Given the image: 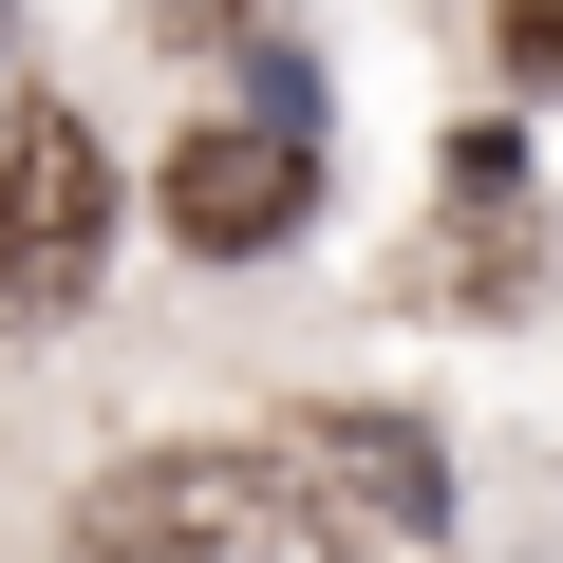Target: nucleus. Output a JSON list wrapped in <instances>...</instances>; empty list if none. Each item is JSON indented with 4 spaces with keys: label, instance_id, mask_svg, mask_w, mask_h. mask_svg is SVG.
I'll return each mask as SVG.
<instances>
[{
    "label": "nucleus",
    "instance_id": "1",
    "mask_svg": "<svg viewBox=\"0 0 563 563\" xmlns=\"http://www.w3.org/2000/svg\"><path fill=\"white\" fill-rule=\"evenodd\" d=\"M95 263H113V151L57 95H20L0 113V320H76Z\"/></svg>",
    "mask_w": 563,
    "mask_h": 563
},
{
    "label": "nucleus",
    "instance_id": "4",
    "mask_svg": "<svg viewBox=\"0 0 563 563\" xmlns=\"http://www.w3.org/2000/svg\"><path fill=\"white\" fill-rule=\"evenodd\" d=\"M301 488H320L339 526H376V544H432V526H451V470H432L413 413H320V432H301Z\"/></svg>",
    "mask_w": 563,
    "mask_h": 563
},
{
    "label": "nucleus",
    "instance_id": "3",
    "mask_svg": "<svg viewBox=\"0 0 563 563\" xmlns=\"http://www.w3.org/2000/svg\"><path fill=\"white\" fill-rule=\"evenodd\" d=\"M301 132H320V95H244L225 132H188V151H169V244L263 263L282 225L320 207V151H301Z\"/></svg>",
    "mask_w": 563,
    "mask_h": 563
},
{
    "label": "nucleus",
    "instance_id": "5",
    "mask_svg": "<svg viewBox=\"0 0 563 563\" xmlns=\"http://www.w3.org/2000/svg\"><path fill=\"white\" fill-rule=\"evenodd\" d=\"M507 57H526V76H563V0H507Z\"/></svg>",
    "mask_w": 563,
    "mask_h": 563
},
{
    "label": "nucleus",
    "instance_id": "2",
    "mask_svg": "<svg viewBox=\"0 0 563 563\" xmlns=\"http://www.w3.org/2000/svg\"><path fill=\"white\" fill-rule=\"evenodd\" d=\"M339 507L301 488V451H169L95 488V544H207V563H301Z\"/></svg>",
    "mask_w": 563,
    "mask_h": 563
}]
</instances>
